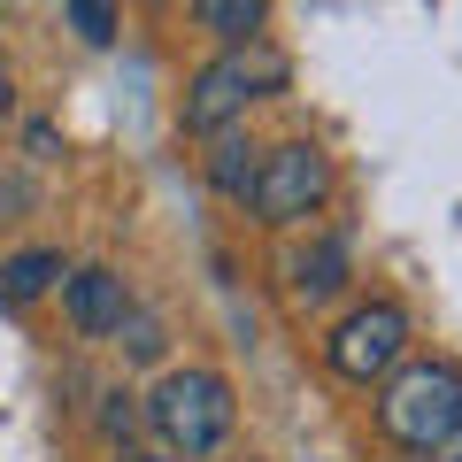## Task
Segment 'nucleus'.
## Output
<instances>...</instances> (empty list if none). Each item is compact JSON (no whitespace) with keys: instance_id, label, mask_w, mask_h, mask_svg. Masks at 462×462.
I'll return each mask as SVG.
<instances>
[{"instance_id":"nucleus-15","label":"nucleus","mask_w":462,"mask_h":462,"mask_svg":"<svg viewBox=\"0 0 462 462\" xmlns=\"http://www.w3.org/2000/svg\"><path fill=\"white\" fill-rule=\"evenodd\" d=\"M16 108V78H8V54H0V116Z\"/></svg>"},{"instance_id":"nucleus-7","label":"nucleus","mask_w":462,"mask_h":462,"mask_svg":"<svg viewBox=\"0 0 462 462\" xmlns=\"http://www.w3.org/2000/svg\"><path fill=\"white\" fill-rule=\"evenodd\" d=\"M254 178H263V147H254L247 132H216V147H208V185H216L224 200H247Z\"/></svg>"},{"instance_id":"nucleus-13","label":"nucleus","mask_w":462,"mask_h":462,"mask_svg":"<svg viewBox=\"0 0 462 462\" xmlns=\"http://www.w3.org/2000/svg\"><path fill=\"white\" fill-rule=\"evenodd\" d=\"M23 147H32V162H54V124H32V132H23Z\"/></svg>"},{"instance_id":"nucleus-16","label":"nucleus","mask_w":462,"mask_h":462,"mask_svg":"<svg viewBox=\"0 0 462 462\" xmlns=\"http://www.w3.org/2000/svg\"><path fill=\"white\" fill-rule=\"evenodd\" d=\"M124 462H170V455H124Z\"/></svg>"},{"instance_id":"nucleus-1","label":"nucleus","mask_w":462,"mask_h":462,"mask_svg":"<svg viewBox=\"0 0 462 462\" xmlns=\"http://www.w3.org/2000/svg\"><path fill=\"white\" fill-rule=\"evenodd\" d=\"M285 78H293V62H285L270 39L224 47L208 69H193V85H185V100H178V124H185L193 139H216V132H231V124H239L254 100L285 93Z\"/></svg>"},{"instance_id":"nucleus-5","label":"nucleus","mask_w":462,"mask_h":462,"mask_svg":"<svg viewBox=\"0 0 462 462\" xmlns=\"http://www.w3.org/2000/svg\"><path fill=\"white\" fill-rule=\"evenodd\" d=\"M324 193H331V154L309 139H285V147H263V178H254L247 208L263 224H300L324 208Z\"/></svg>"},{"instance_id":"nucleus-9","label":"nucleus","mask_w":462,"mask_h":462,"mask_svg":"<svg viewBox=\"0 0 462 462\" xmlns=\"http://www.w3.org/2000/svg\"><path fill=\"white\" fill-rule=\"evenodd\" d=\"M54 278H69L62 254H54V247H23V254H8V263H0V300H8V309H23V300H39Z\"/></svg>"},{"instance_id":"nucleus-17","label":"nucleus","mask_w":462,"mask_h":462,"mask_svg":"<svg viewBox=\"0 0 462 462\" xmlns=\"http://www.w3.org/2000/svg\"><path fill=\"white\" fill-rule=\"evenodd\" d=\"M447 462H462V439H455V447H447Z\"/></svg>"},{"instance_id":"nucleus-2","label":"nucleus","mask_w":462,"mask_h":462,"mask_svg":"<svg viewBox=\"0 0 462 462\" xmlns=\"http://www.w3.org/2000/svg\"><path fill=\"white\" fill-rule=\"evenodd\" d=\"M378 431L409 455H447L462 439V370L455 363H401L378 385Z\"/></svg>"},{"instance_id":"nucleus-4","label":"nucleus","mask_w":462,"mask_h":462,"mask_svg":"<svg viewBox=\"0 0 462 462\" xmlns=\"http://www.w3.org/2000/svg\"><path fill=\"white\" fill-rule=\"evenodd\" d=\"M401 355H409V309H401V300L346 309L339 324H331V339H324V363L339 370V378H355V385H370V378L385 385L401 370Z\"/></svg>"},{"instance_id":"nucleus-10","label":"nucleus","mask_w":462,"mask_h":462,"mask_svg":"<svg viewBox=\"0 0 462 462\" xmlns=\"http://www.w3.org/2000/svg\"><path fill=\"white\" fill-rule=\"evenodd\" d=\"M285 270H293V293L300 300H331L346 285V247H339V239H316V247H300Z\"/></svg>"},{"instance_id":"nucleus-6","label":"nucleus","mask_w":462,"mask_h":462,"mask_svg":"<svg viewBox=\"0 0 462 462\" xmlns=\"http://www.w3.org/2000/svg\"><path fill=\"white\" fill-rule=\"evenodd\" d=\"M62 309H69V324H78L85 339H116L124 316H132V293H124L116 270L85 263V270H69V278H62Z\"/></svg>"},{"instance_id":"nucleus-14","label":"nucleus","mask_w":462,"mask_h":462,"mask_svg":"<svg viewBox=\"0 0 462 462\" xmlns=\"http://www.w3.org/2000/svg\"><path fill=\"white\" fill-rule=\"evenodd\" d=\"M23 200H32V185H23V178H8V185H0V208H23Z\"/></svg>"},{"instance_id":"nucleus-8","label":"nucleus","mask_w":462,"mask_h":462,"mask_svg":"<svg viewBox=\"0 0 462 462\" xmlns=\"http://www.w3.org/2000/svg\"><path fill=\"white\" fill-rule=\"evenodd\" d=\"M193 16H200V32L216 47H247V39H263L270 0H193Z\"/></svg>"},{"instance_id":"nucleus-11","label":"nucleus","mask_w":462,"mask_h":462,"mask_svg":"<svg viewBox=\"0 0 462 462\" xmlns=\"http://www.w3.org/2000/svg\"><path fill=\"white\" fill-rule=\"evenodd\" d=\"M116 339H124V355H132V363H154V355H162V324H154L147 309L124 316V331H116Z\"/></svg>"},{"instance_id":"nucleus-3","label":"nucleus","mask_w":462,"mask_h":462,"mask_svg":"<svg viewBox=\"0 0 462 462\" xmlns=\"http://www.w3.org/2000/svg\"><path fill=\"white\" fill-rule=\"evenodd\" d=\"M147 424L170 455H216L239 424V401L216 370H170L162 385L147 393Z\"/></svg>"},{"instance_id":"nucleus-12","label":"nucleus","mask_w":462,"mask_h":462,"mask_svg":"<svg viewBox=\"0 0 462 462\" xmlns=\"http://www.w3.org/2000/svg\"><path fill=\"white\" fill-rule=\"evenodd\" d=\"M69 16H78V32L93 39V47H108V39H116V8H108V0H69Z\"/></svg>"}]
</instances>
